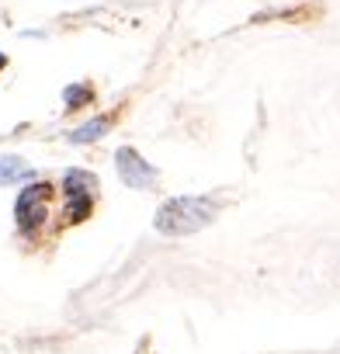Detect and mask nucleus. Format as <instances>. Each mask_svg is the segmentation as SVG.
Returning a JSON list of instances; mask_svg holds the SVG:
<instances>
[{
	"instance_id": "obj_5",
	"label": "nucleus",
	"mask_w": 340,
	"mask_h": 354,
	"mask_svg": "<svg viewBox=\"0 0 340 354\" xmlns=\"http://www.w3.org/2000/svg\"><path fill=\"white\" fill-rule=\"evenodd\" d=\"M32 177H35V170H32L21 156L0 153V188H4V185H15V181H32Z\"/></svg>"
},
{
	"instance_id": "obj_10",
	"label": "nucleus",
	"mask_w": 340,
	"mask_h": 354,
	"mask_svg": "<svg viewBox=\"0 0 340 354\" xmlns=\"http://www.w3.org/2000/svg\"><path fill=\"white\" fill-rule=\"evenodd\" d=\"M139 354H142V347H139Z\"/></svg>"
},
{
	"instance_id": "obj_1",
	"label": "nucleus",
	"mask_w": 340,
	"mask_h": 354,
	"mask_svg": "<svg viewBox=\"0 0 340 354\" xmlns=\"http://www.w3.org/2000/svg\"><path fill=\"white\" fill-rule=\"evenodd\" d=\"M216 216H219V202L212 195H178L156 209L153 226L163 236H191L205 230Z\"/></svg>"
},
{
	"instance_id": "obj_6",
	"label": "nucleus",
	"mask_w": 340,
	"mask_h": 354,
	"mask_svg": "<svg viewBox=\"0 0 340 354\" xmlns=\"http://www.w3.org/2000/svg\"><path fill=\"white\" fill-rule=\"evenodd\" d=\"M108 129H111V115H97V118H91L87 125L73 129V132H70V142H77V146H80V142H97Z\"/></svg>"
},
{
	"instance_id": "obj_9",
	"label": "nucleus",
	"mask_w": 340,
	"mask_h": 354,
	"mask_svg": "<svg viewBox=\"0 0 340 354\" xmlns=\"http://www.w3.org/2000/svg\"><path fill=\"white\" fill-rule=\"evenodd\" d=\"M0 70H8V56L4 53H0Z\"/></svg>"
},
{
	"instance_id": "obj_2",
	"label": "nucleus",
	"mask_w": 340,
	"mask_h": 354,
	"mask_svg": "<svg viewBox=\"0 0 340 354\" xmlns=\"http://www.w3.org/2000/svg\"><path fill=\"white\" fill-rule=\"evenodd\" d=\"M53 195H56V188L46 185V181H35V185H28L18 195V202H15V226H18L21 240L35 243L42 236V230H46V223L53 216Z\"/></svg>"
},
{
	"instance_id": "obj_3",
	"label": "nucleus",
	"mask_w": 340,
	"mask_h": 354,
	"mask_svg": "<svg viewBox=\"0 0 340 354\" xmlns=\"http://www.w3.org/2000/svg\"><path fill=\"white\" fill-rule=\"evenodd\" d=\"M115 167H118V177L125 181V188H132V192H149V188H156V167L149 163V160H142V153H135L132 146H122L118 153H115Z\"/></svg>"
},
{
	"instance_id": "obj_8",
	"label": "nucleus",
	"mask_w": 340,
	"mask_h": 354,
	"mask_svg": "<svg viewBox=\"0 0 340 354\" xmlns=\"http://www.w3.org/2000/svg\"><path fill=\"white\" fill-rule=\"evenodd\" d=\"M63 101H66L70 111H77V108H84V104L94 101V91H91L87 84H70V87L63 91Z\"/></svg>"
},
{
	"instance_id": "obj_4",
	"label": "nucleus",
	"mask_w": 340,
	"mask_h": 354,
	"mask_svg": "<svg viewBox=\"0 0 340 354\" xmlns=\"http://www.w3.org/2000/svg\"><path fill=\"white\" fill-rule=\"evenodd\" d=\"M91 209H94V195L91 192H63V223L66 226H77V223H84L87 216H91Z\"/></svg>"
},
{
	"instance_id": "obj_7",
	"label": "nucleus",
	"mask_w": 340,
	"mask_h": 354,
	"mask_svg": "<svg viewBox=\"0 0 340 354\" xmlns=\"http://www.w3.org/2000/svg\"><path fill=\"white\" fill-rule=\"evenodd\" d=\"M97 188V177L91 170H66L63 174V192H91Z\"/></svg>"
}]
</instances>
